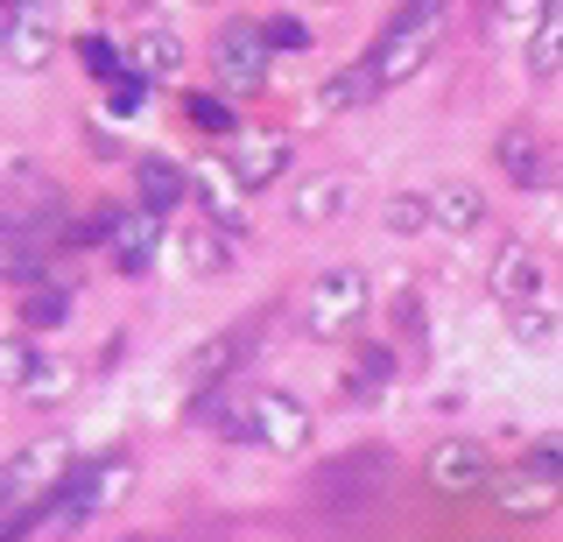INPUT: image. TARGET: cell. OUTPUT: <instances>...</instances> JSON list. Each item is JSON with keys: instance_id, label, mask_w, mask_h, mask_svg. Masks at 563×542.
Masks as SVG:
<instances>
[{"instance_id": "1", "label": "cell", "mask_w": 563, "mask_h": 542, "mask_svg": "<svg viewBox=\"0 0 563 542\" xmlns=\"http://www.w3.org/2000/svg\"><path fill=\"white\" fill-rule=\"evenodd\" d=\"M387 479H395V451H387V444H360V451H345V458H331L324 472H317L310 500L331 507V515H366V507H380Z\"/></svg>"}, {"instance_id": "2", "label": "cell", "mask_w": 563, "mask_h": 542, "mask_svg": "<svg viewBox=\"0 0 563 542\" xmlns=\"http://www.w3.org/2000/svg\"><path fill=\"white\" fill-rule=\"evenodd\" d=\"M366 303H374V289H366V275H360V268H324V275L310 283L303 331H310V339H324V345H339L345 331L366 318Z\"/></svg>"}, {"instance_id": "3", "label": "cell", "mask_w": 563, "mask_h": 542, "mask_svg": "<svg viewBox=\"0 0 563 542\" xmlns=\"http://www.w3.org/2000/svg\"><path fill=\"white\" fill-rule=\"evenodd\" d=\"M268 57H275V43H268V29H254V22H225L219 36H211V71H219L225 99L261 92V85H268Z\"/></svg>"}, {"instance_id": "4", "label": "cell", "mask_w": 563, "mask_h": 542, "mask_svg": "<svg viewBox=\"0 0 563 542\" xmlns=\"http://www.w3.org/2000/svg\"><path fill=\"white\" fill-rule=\"evenodd\" d=\"M493 515L500 521H542L550 507L563 500V479L550 465H536V458H521V465H507V472H493Z\"/></svg>"}, {"instance_id": "5", "label": "cell", "mask_w": 563, "mask_h": 542, "mask_svg": "<svg viewBox=\"0 0 563 542\" xmlns=\"http://www.w3.org/2000/svg\"><path fill=\"white\" fill-rule=\"evenodd\" d=\"M254 353V324H233V331H211V339H198L184 353V366H176V380H184L190 395H205V388H225V374Z\"/></svg>"}, {"instance_id": "6", "label": "cell", "mask_w": 563, "mask_h": 542, "mask_svg": "<svg viewBox=\"0 0 563 542\" xmlns=\"http://www.w3.org/2000/svg\"><path fill=\"white\" fill-rule=\"evenodd\" d=\"M430 486H437V494H451V500L493 486V458H486L479 436H444V444L430 451Z\"/></svg>"}, {"instance_id": "7", "label": "cell", "mask_w": 563, "mask_h": 542, "mask_svg": "<svg viewBox=\"0 0 563 542\" xmlns=\"http://www.w3.org/2000/svg\"><path fill=\"white\" fill-rule=\"evenodd\" d=\"M254 430H261V451H310V430H317V416L296 401L289 388H268V395H254Z\"/></svg>"}, {"instance_id": "8", "label": "cell", "mask_w": 563, "mask_h": 542, "mask_svg": "<svg viewBox=\"0 0 563 542\" xmlns=\"http://www.w3.org/2000/svg\"><path fill=\"white\" fill-rule=\"evenodd\" d=\"M486 289L500 296L507 310H521V303H542L550 275H542V261L528 254V247H507V254H493V268H486Z\"/></svg>"}, {"instance_id": "9", "label": "cell", "mask_w": 563, "mask_h": 542, "mask_svg": "<svg viewBox=\"0 0 563 542\" xmlns=\"http://www.w3.org/2000/svg\"><path fill=\"white\" fill-rule=\"evenodd\" d=\"M0 57H8L14 71H49V64H57V22H49L43 8L22 14V22H8L0 29Z\"/></svg>"}, {"instance_id": "10", "label": "cell", "mask_w": 563, "mask_h": 542, "mask_svg": "<svg viewBox=\"0 0 563 542\" xmlns=\"http://www.w3.org/2000/svg\"><path fill=\"white\" fill-rule=\"evenodd\" d=\"M155 247H163V219H155V212H120V219H113L106 254H113L120 275H148V268H155Z\"/></svg>"}, {"instance_id": "11", "label": "cell", "mask_w": 563, "mask_h": 542, "mask_svg": "<svg viewBox=\"0 0 563 542\" xmlns=\"http://www.w3.org/2000/svg\"><path fill=\"white\" fill-rule=\"evenodd\" d=\"M134 184H141V212L169 219L176 204L190 198V184H198V177H190V169H176L169 155H141V163H134Z\"/></svg>"}, {"instance_id": "12", "label": "cell", "mask_w": 563, "mask_h": 542, "mask_svg": "<svg viewBox=\"0 0 563 542\" xmlns=\"http://www.w3.org/2000/svg\"><path fill=\"white\" fill-rule=\"evenodd\" d=\"M395 353H387V345L380 339H366L360 345V366H345V374H339V401H352V409H366V401H380L387 388H395Z\"/></svg>"}, {"instance_id": "13", "label": "cell", "mask_w": 563, "mask_h": 542, "mask_svg": "<svg viewBox=\"0 0 563 542\" xmlns=\"http://www.w3.org/2000/svg\"><path fill=\"white\" fill-rule=\"evenodd\" d=\"M430 43H437V36H416V29H387L366 64H374V78H380V85H409L422 64H430Z\"/></svg>"}, {"instance_id": "14", "label": "cell", "mask_w": 563, "mask_h": 542, "mask_svg": "<svg viewBox=\"0 0 563 542\" xmlns=\"http://www.w3.org/2000/svg\"><path fill=\"white\" fill-rule=\"evenodd\" d=\"M198 416L219 430V444H261V430H254V395L205 388V395H198Z\"/></svg>"}, {"instance_id": "15", "label": "cell", "mask_w": 563, "mask_h": 542, "mask_svg": "<svg viewBox=\"0 0 563 542\" xmlns=\"http://www.w3.org/2000/svg\"><path fill=\"white\" fill-rule=\"evenodd\" d=\"M57 472H64V444L57 436H43V444H29V451H14V465H8V507H29L35 486H57Z\"/></svg>"}, {"instance_id": "16", "label": "cell", "mask_w": 563, "mask_h": 542, "mask_svg": "<svg viewBox=\"0 0 563 542\" xmlns=\"http://www.w3.org/2000/svg\"><path fill=\"white\" fill-rule=\"evenodd\" d=\"M345 204H352V184H345V177H310V184H296L289 219H296V225H339Z\"/></svg>"}, {"instance_id": "17", "label": "cell", "mask_w": 563, "mask_h": 542, "mask_svg": "<svg viewBox=\"0 0 563 542\" xmlns=\"http://www.w3.org/2000/svg\"><path fill=\"white\" fill-rule=\"evenodd\" d=\"M493 155H500L507 184H521V190H542V184H550V155H542V142L528 128H507L500 142H493Z\"/></svg>"}, {"instance_id": "18", "label": "cell", "mask_w": 563, "mask_h": 542, "mask_svg": "<svg viewBox=\"0 0 563 542\" xmlns=\"http://www.w3.org/2000/svg\"><path fill=\"white\" fill-rule=\"evenodd\" d=\"M430 212H437L444 233H472V225L486 219V190L465 184V177H444V184H430Z\"/></svg>"}, {"instance_id": "19", "label": "cell", "mask_w": 563, "mask_h": 542, "mask_svg": "<svg viewBox=\"0 0 563 542\" xmlns=\"http://www.w3.org/2000/svg\"><path fill=\"white\" fill-rule=\"evenodd\" d=\"M374 92H380L374 64H339V71H331L324 85H317V113H360Z\"/></svg>"}, {"instance_id": "20", "label": "cell", "mask_w": 563, "mask_h": 542, "mask_svg": "<svg viewBox=\"0 0 563 542\" xmlns=\"http://www.w3.org/2000/svg\"><path fill=\"white\" fill-rule=\"evenodd\" d=\"M198 190H205V204H211V225H219V233H246V219H240V177H233V163H205L198 169Z\"/></svg>"}, {"instance_id": "21", "label": "cell", "mask_w": 563, "mask_h": 542, "mask_svg": "<svg viewBox=\"0 0 563 542\" xmlns=\"http://www.w3.org/2000/svg\"><path fill=\"white\" fill-rule=\"evenodd\" d=\"M556 71H563V0H550V8H542L536 36H528V78L550 85Z\"/></svg>"}, {"instance_id": "22", "label": "cell", "mask_w": 563, "mask_h": 542, "mask_svg": "<svg viewBox=\"0 0 563 542\" xmlns=\"http://www.w3.org/2000/svg\"><path fill=\"white\" fill-rule=\"evenodd\" d=\"M282 169H289V142H240V148H233V177H240L246 190L282 184Z\"/></svg>"}, {"instance_id": "23", "label": "cell", "mask_w": 563, "mask_h": 542, "mask_svg": "<svg viewBox=\"0 0 563 542\" xmlns=\"http://www.w3.org/2000/svg\"><path fill=\"white\" fill-rule=\"evenodd\" d=\"M70 472L85 479V494H92V507H113V500L134 486V458H128V451H113V458H99V465H70Z\"/></svg>"}, {"instance_id": "24", "label": "cell", "mask_w": 563, "mask_h": 542, "mask_svg": "<svg viewBox=\"0 0 563 542\" xmlns=\"http://www.w3.org/2000/svg\"><path fill=\"white\" fill-rule=\"evenodd\" d=\"M184 261H190V275H198V283H211V275L233 261V233H219V225H190Z\"/></svg>"}, {"instance_id": "25", "label": "cell", "mask_w": 563, "mask_h": 542, "mask_svg": "<svg viewBox=\"0 0 563 542\" xmlns=\"http://www.w3.org/2000/svg\"><path fill=\"white\" fill-rule=\"evenodd\" d=\"M380 225H387L395 240L430 233V225H437V212H430V190H395V198H387V212H380Z\"/></svg>"}, {"instance_id": "26", "label": "cell", "mask_w": 563, "mask_h": 542, "mask_svg": "<svg viewBox=\"0 0 563 542\" xmlns=\"http://www.w3.org/2000/svg\"><path fill=\"white\" fill-rule=\"evenodd\" d=\"M70 388H78V366L43 360V366L22 380V401H29V409H57V401H70Z\"/></svg>"}, {"instance_id": "27", "label": "cell", "mask_w": 563, "mask_h": 542, "mask_svg": "<svg viewBox=\"0 0 563 542\" xmlns=\"http://www.w3.org/2000/svg\"><path fill=\"white\" fill-rule=\"evenodd\" d=\"M507 331L528 345V353H542V345H556L563 339V318L550 303H521V310H507Z\"/></svg>"}, {"instance_id": "28", "label": "cell", "mask_w": 563, "mask_h": 542, "mask_svg": "<svg viewBox=\"0 0 563 542\" xmlns=\"http://www.w3.org/2000/svg\"><path fill=\"white\" fill-rule=\"evenodd\" d=\"M70 318V289L57 283V289H49V283H35V289H22V324L29 331H57Z\"/></svg>"}, {"instance_id": "29", "label": "cell", "mask_w": 563, "mask_h": 542, "mask_svg": "<svg viewBox=\"0 0 563 542\" xmlns=\"http://www.w3.org/2000/svg\"><path fill=\"white\" fill-rule=\"evenodd\" d=\"M184 113L198 120L205 134H219V142H240V113H233V99H225V92H190Z\"/></svg>"}, {"instance_id": "30", "label": "cell", "mask_w": 563, "mask_h": 542, "mask_svg": "<svg viewBox=\"0 0 563 542\" xmlns=\"http://www.w3.org/2000/svg\"><path fill=\"white\" fill-rule=\"evenodd\" d=\"M176 64H184V43L163 36V29H148V36L134 43V71L141 78H176Z\"/></svg>"}, {"instance_id": "31", "label": "cell", "mask_w": 563, "mask_h": 542, "mask_svg": "<svg viewBox=\"0 0 563 542\" xmlns=\"http://www.w3.org/2000/svg\"><path fill=\"white\" fill-rule=\"evenodd\" d=\"M451 14V0H409V8H395V22L387 29H416V36H437Z\"/></svg>"}, {"instance_id": "32", "label": "cell", "mask_w": 563, "mask_h": 542, "mask_svg": "<svg viewBox=\"0 0 563 542\" xmlns=\"http://www.w3.org/2000/svg\"><path fill=\"white\" fill-rule=\"evenodd\" d=\"M78 57H85V71H92V78H106V85H113L120 71H128V64H120V49L106 43V36H85V43H78Z\"/></svg>"}, {"instance_id": "33", "label": "cell", "mask_w": 563, "mask_h": 542, "mask_svg": "<svg viewBox=\"0 0 563 542\" xmlns=\"http://www.w3.org/2000/svg\"><path fill=\"white\" fill-rule=\"evenodd\" d=\"M35 366H43V360H35V345L29 339H8V353H0V380H8L14 395H22V380L35 374Z\"/></svg>"}, {"instance_id": "34", "label": "cell", "mask_w": 563, "mask_h": 542, "mask_svg": "<svg viewBox=\"0 0 563 542\" xmlns=\"http://www.w3.org/2000/svg\"><path fill=\"white\" fill-rule=\"evenodd\" d=\"M141 107V71H120L113 78V113H134Z\"/></svg>"}, {"instance_id": "35", "label": "cell", "mask_w": 563, "mask_h": 542, "mask_svg": "<svg viewBox=\"0 0 563 542\" xmlns=\"http://www.w3.org/2000/svg\"><path fill=\"white\" fill-rule=\"evenodd\" d=\"M268 43H275V49H303L310 29H303V22H268Z\"/></svg>"}, {"instance_id": "36", "label": "cell", "mask_w": 563, "mask_h": 542, "mask_svg": "<svg viewBox=\"0 0 563 542\" xmlns=\"http://www.w3.org/2000/svg\"><path fill=\"white\" fill-rule=\"evenodd\" d=\"M536 465H550L556 479H563V430H550V436H536Z\"/></svg>"}, {"instance_id": "37", "label": "cell", "mask_w": 563, "mask_h": 542, "mask_svg": "<svg viewBox=\"0 0 563 542\" xmlns=\"http://www.w3.org/2000/svg\"><path fill=\"white\" fill-rule=\"evenodd\" d=\"M536 0H493V14H528Z\"/></svg>"}]
</instances>
